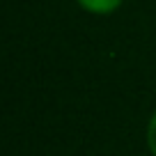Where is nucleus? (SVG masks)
<instances>
[{"label":"nucleus","instance_id":"obj_1","mask_svg":"<svg viewBox=\"0 0 156 156\" xmlns=\"http://www.w3.org/2000/svg\"><path fill=\"white\" fill-rule=\"evenodd\" d=\"M78 7L94 16H110L124 5V0H73Z\"/></svg>","mask_w":156,"mask_h":156},{"label":"nucleus","instance_id":"obj_2","mask_svg":"<svg viewBox=\"0 0 156 156\" xmlns=\"http://www.w3.org/2000/svg\"><path fill=\"white\" fill-rule=\"evenodd\" d=\"M145 142H147V151L151 156H156V110L149 115L147 119V129H145Z\"/></svg>","mask_w":156,"mask_h":156}]
</instances>
